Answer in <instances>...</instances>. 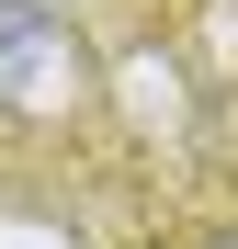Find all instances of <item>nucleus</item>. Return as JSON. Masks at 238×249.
Listing matches in <instances>:
<instances>
[{
    "label": "nucleus",
    "instance_id": "1",
    "mask_svg": "<svg viewBox=\"0 0 238 249\" xmlns=\"http://www.w3.org/2000/svg\"><path fill=\"white\" fill-rule=\"evenodd\" d=\"M34 46H46V23H34V12H0V79H23Z\"/></svg>",
    "mask_w": 238,
    "mask_h": 249
}]
</instances>
